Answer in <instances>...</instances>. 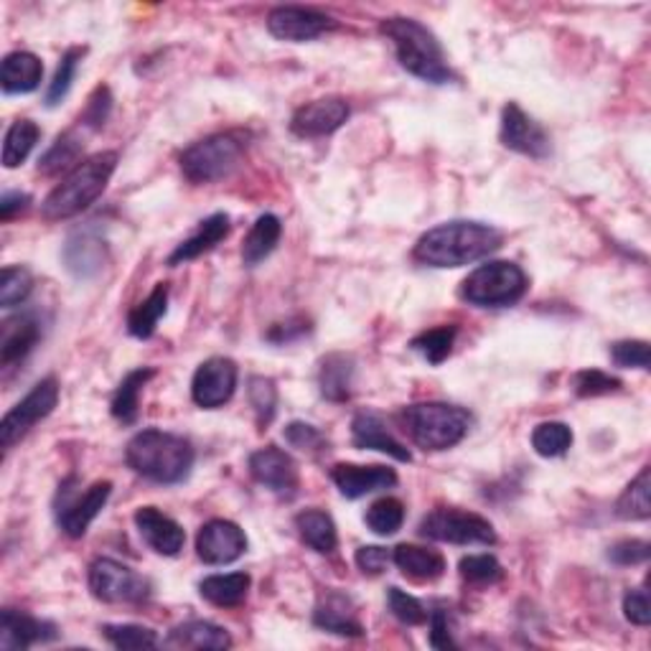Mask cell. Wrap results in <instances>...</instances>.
<instances>
[{
  "mask_svg": "<svg viewBox=\"0 0 651 651\" xmlns=\"http://www.w3.org/2000/svg\"><path fill=\"white\" fill-rule=\"evenodd\" d=\"M382 34L394 44L400 67L417 80L430 84H448L455 76L448 67L443 46L438 44L436 34L425 28L415 19H387L382 21Z\"/></svg>",
  "mask_w": 651,
  "mask_h": 651,
  "instance_id": "277c9868",
  "label": "cell"
},
{
  "mask_svg": "<svg viewBox=\"0 0 651 651\" xmlns=\"http://www.w3.org/2000/svg\"><path fill=\"white\" fill-rule=\"evenodd\" d=\"M38 138H42V130H38L34 120H15L11 130L5 133L3 166L5 168L21 166V163L31 156V151H34Z\"/></svg>",
  "mask_w": 651,
  "mask_h": 651,
  "instance_id": "d590c367",
  "label": "cell"
},
{
  "mask_svg": "<svg viewBox=\"0 0 651 651\" xmlns=\"http://www.w3.org/2000/svg\"><path fill=\"white\" fill-rule=\"evenodd\" d=\"M250 576L247 572H229V576H209L199 583L201 599L220 608H235L250 593Z\"/></svg>",
  "mask_w": 651,
  "mask_h": 651,
  "instance_id": "f546056e",
  "label": "cell"
},
{
  "mask_svg": "<svg viewBox=\"0 0 651 651\" xmlns=\"http://www.w3.org/2000/svg\"><path fill=\"white\" fill-rule=\"evenodd\" d=\"M110 110H113V95L110 90L105 87V84H99V87L92 92L87 107H84L82 113V128H90V130H99L110 118Z\"/></svg>",
  "mask_w": 651,
  "mask_h": 651,
  "instance_id": "681fc988",
  "label": "cell"
},
{
  "mask_svg": "<svg viewBox=\"0 0 651 651\" xmlns=\"http://www.w3.org/2000/svg\"><path fill=\"white\" fill-rule=\"evenodd\" d=\"M331 482L346 499H362V496L392 488L398 484V474L387 466H356V463H336L331 469Z\"/></svg>",
  "mask_w": 651,
  "mask_h": 651,
  "instance_id": "d6986e66",
  "label": "cell"
},
{
  "mask_svg": "<svg viewBox=\"0 0 651 651\" xmlns=\"http://www.w3.org/2000/svg\"><path fill=\"white\" fill-rule=\"evenodd\" d=\"M57 637L59 631L51 622L19 614L13 608H5L0 614V649L3 651H23L34 644H46V641H54Z\"/></svg>",
  "mask_w": 651,
  "mask_h": 651,
  "instance_id": "e0dca14e",
  "label": "cell"
},
{
  "mask_svg": "<svg viewBox=\"0 0 651 651\" xmlns=\"http://www.w3.org/2000/svg\"><path fill=\"white\" fill-rule=\"evenodd\" d=\"M611 359L624 369H649V344L647 341H616L611 346Z\"/></svg>",
  "mask_w": 651,
  "mask_h": 651,
  "instance_id": "c3c4849f",
  "label": "cell"
},
{
  "mask_svg": "<svg viewBox=\"0 0 651 651\" xmlns=\"http://www.w3.org/2000/svg\"><path fill=\"white\" fill-rule=\"evenodd\" d=\"M57 402L59 382L54 377L42 379L0 423V446H3V451H11L21 438H26L36 428V423L46 421L57 407Z\"/></svg>",
  "mask_w": 651,
  "mask_h": 651,
  "instance_id": "30bf717a",
  "label": "cell"
},
{
  "mask_svg": "<svg viewBox=\"0 0 651 651\" xmlns=\"http://www.w3.org/2000/svg\"><path fill=\"white\" fill-rule=\"evenodd\" d=\"M247 553V537L229 519H212L197 534V555L206 565H229Z\"/></svg>",
  "mask_w": 651,
  "mask_h": 651,
  "instance_id": "5bb4252c",
  "label": "cell"
},
{
  "mask_svg": "<svg viewBox=\"0 0 651 651\" xmlns=\"http://www.w3.org/2000/svg\"><path fill=\"white\" fill-rule=\"evenodd\" d=\"M250 474L260 486L273 494L291 496L298 488V466L281 448L268 446L250 455Z\"/></svg>",
  "mask_w": 651,
  "mask_h": 651,
  "instance_id": "2e32d148",
  "label": "cell"
},
{
  "mask_svg": "<svg viewBox=\"0 0 651 651\" xmlns=\"http://www.w3.org/2000/svg\"><path fill=\"white\" fill-rule=\"evenodd\" d=\"M84 57V49H69L64 57H61L59 67H57V74H54V80L49 84V90H46V107H57L61 99L69 95V90H72V82H74V74H76V67H80V61Z\"/></svg>",
  "mask_w": 651,
  "mask_h": 651,
  "instance_id": "b9f144b4",
  "label": "cell"
},
{
  "mask_svg": "<svg viewBox=\"0 0 651 651\" xmlns=\"http://www.w3.org/2000/svg\"><path fill=\"white\" fill-rule=\"evenodd\" d=\"M390 563H392V553L384 547L369 545V547L356 549V565H359L364 576H382Z\"/></svg>",
  "mask_w": 651,
  "mask_h": 651,
  "instance_id": "f5cc1de1",
  "label": "cell"
},
{
  "mask_svg": "<svg viewBox=\"0 0 651 651\" xmlns=\"http://www.w3.org/2000/svg\"><path fill=\"white\" fill-rule=\"evenodd\" d=\"M313 624L323 631L336 634V637H362L364 634L352 599L336 591H329L319 601V606L313 611Z\"/></svg>",
  "mask_w": 651,
  "mask_h": 651,
  "instance_id": "603a6c76",
  "label": "cell"
},
{
  "mask_svg": "<svg viewBox=\"0 0 651 651\" xmlns=\"http://www.w3.org/2000/svg\"><path fill=\"white\" fill-rule=\"evenodd\" d=\"M84 151V141L76 130H67L61 133L49 151L38 158V174L44 176H57L61 170H69L80 161Z\"/></svg>",
  "mask_w": 651,
  "mask_h": 651,
  "instance_id": "e575fe53",
  "label": "cell"
},
{
  "mask_svg": "<svg viewBox=\"0 0 651 651\" xmlns=\"http://www.w3.org/2000/svg\"><path fill=\"white\" fill-rule=\"evenodd\" d=\"M455 333L459 329L455 326H440V329H430V331H423L421 336H415L410 341V346H413V352L423 354V359H428L430 364H443L448 356L453 352V344H455Z\"/></svg>",
  "mask_w": 651,
  "mask_h": 651,
  "instance_id": "8d00e7d4",
  "label": "cell"
},
{
  "mask_svg": "<svg viewBox=\"0 0 651 651\" xmlns=\"http://www.w3.org/2000/svg\"><path fill=\"white\" fill-rule=\"evenodd\" d=\"M296 526L300 532V540L306 542L308 547L316 549L321 555L336 553L339 547V534L333 519L321 509H306L296 517Z\"/></svg>",
  "mask_w": 651,
  "mask_h": 651,
  "instance_id": "1f68e13d",
  "label": "cell"
},
{
  "mask_svg": "<svg viewBox=\"0 0 651 651\" xmlns=\"http://www.w3.org/2000/svg\"><path fill=\"white\" fill-rule=\"evenodd\" d=\"M572 387H576L578 398H601V394L622 390V379L611 377L601 369H583L572 377Z\"/></svg>",
  "mask_w": 651,
  "mask_h": 651,
  "instance_id": "7dc6e473",
  "label": "cell"
},
{
  "mask_svg": "<svg viewBox=\"0 0 651 651\" xmlns=\"http://www.w3.org/2000/svg\"><path fill=\"white\" fill-rule=\"evenodd\" d=\"M387 606H390V614L398 618V622L407 624V626H423L428 622V611L415 595H410L400 588H390L387 591Z\"/></svg>",
  "mask_w": 651,
  "mask_h": 651,
  "instance_id": "bcb514c9",
  "label": "cell"
},
{
  "mask_svg": "<svg viewBox=\"0 0 651 651\" xmlns=\"http://www.w3.org/2000/svg\"><path fill=\"white\" fill-rule=\"evenodd\" d=\"M153 377H156V369L143 367V369H133L126 379H122L110 405L115 421L126 425H133L138 421V413H141V392Z\"/></svg>",
  "mask_w": 651,
  "mask_h": 651,
  "instance_id": "4dcf8cb0",
  "label": "cell"
},
{
  "mask_svg": "<svg viewBox=\"0 0 651 651\" xmlns=\"http://www.w3.org/2000/svg\"><path fill=\"white\" fill-rule=\"evenodd\" d=\"M42 333V323H38L34 313H21L3 321V329H0V364L8 369L26 359L34 352Z\"/></svg>",
  "mask_w": 651,
  "mask_h": 651,
  "instance_id": "7402d4cb",
  "label": "cell"
},
{
  "mask_svg": "<svg viewBox=\"0 0 651 651\" xmlns=\"http://www.w3.org/2000/svg\"><path fill=\"white\" fill-rule=\"evenodd\" d=\"M103 637L120 651H135V649H156L158 634L145 626L135 624H105Z\"/></svg>",
  "mask_w": 651,
  "mask_h": 651,
  "instance_id": "ab89813d",
  "label": "cell"
},
{
  "mask_svg": "<svg viewBox=\"0 0 651 651\" xmlns=\"http://www.w3.org/2000/svg\"><path fill=\"white\" fill-rule=\"evenodd\" d=\"M352 440L356 448H364V451L387 453L400 463L413 461V453L392 436L382 417L371 413V410H364V413H359L352 421Z\"/></svg>",
  "mask_w": 651,
  "mask_h": 651,
  "instance_id": "44dd1931",
  "label": "cell"
},
{
  "mask_svg": "<svg viewBox=\"0 0 651 651\" xmlns=\"http://www.w3.org/2000/svg\"><path fill=\"white\" fill-rule=\"evenodd\" d=\"M572 446V430L565 423H542L532 433V448L542 459H557Z\"/></svg>",
  "mask_w": 651,
  "mask_h": 651,
  "instance_id": "60d3db41",
  "label": "cell"
},
{
  "mask_svg": "<svg viewBox=\"0 0 651 651\" xmlns=\"http://www.w3.org/2000/svg\"><path fill=\"white\" fill-rule=\"evenodd\" d=\"M649 555H651V547L644 540H624L608 549V560L616 565H624V568L626 565L647 563Z\"/></svg>",
  "mask_w": 651,
  "mask_h": 651,
  "instance_id": "816d5d0a",
  "label": "cell"
},
{
  "mask_svg": "<svg viewBox=\"0 0 651 651\" xmlns=\"http://www.w3.org/2000/svg\"><path fill=\"white\" fill-rule=\"evenodd\" d=\"M459 570H461V578L469 580V583H474V585H494L504 578L501 563L496 560L494 555H469V557H463Z\"/></svg>",
  "mask_w": 651,
  "mask_h": 651,
  "instance_id": "ee69618b",
  "label": "cell"
},
{
  "mask_svg": "<svg viewBox=\"0 0 651 651\" xmlns=\"http://www.w3.org/2000/svg\"><path fill=\"white\" fill-rule=\"evenodd\" d=\"M283 436H285V440H288V443L293 448H298V451L319 453V451H323V448H326L323 433L319 428H313V425L300 423V421L291 423L288 428L283 430Z\"/></svg>",
  "mask_w": 651,
  "mask_h": 651,
  "instance_id": "f907efd6",
  "label": "cell"
},
{
  "mask_svg": "<svg viewBox=\"0 0 651 651\" xmlns=\"http://www.w3.org/2000/svg\"><path fill=\"white\" fill-rule=\"evenodd\" d=\"M105 242L92 232H74L64 247V265L80 281L95 277L105 265Z\"/></svg>",
  "mask_w": 651,
  "mask_h": 651,
  "instance_id": "cb8c5ba5",
  "label": "cell"
},
{
  "mask_svg": "<svg viewBox=\"0 0 651 651\" xmlns=\"http://www.w3.org/2000/svg\"><path fill=\"white\" fill-rule=\"evenodd\" d=\"M90 591L103 603H143L151 599V580L128 565L99 557L90 568Z\"/></svg>",
  "mask_w": 651,
  "mask_h": 651,
  "instance_id": "9c48e42d",
  "label": "cell"
},
{
  "mask_svg": "<svg viewBox=\"0 0 651 651\" xmlns=\"http://www.w3.org/2000/svg\"><path fill=\"white\" fill-rule=\"evenodd\" d=\"M504 235L482 222H448L417 239L413 258L428 268H463L496 252Z\"/></svg>",
  "mask_w": 651,
  "mask_h": 651,
  "instance_id": "6da1fadb",
  "label": "cell"
},
{
  "mask_svg": "<svg viewBox=\"0 0 651 651\" xmlns=\"http://www.w3.org/2000/svg\"><path fill=\"white\" fill-rule=\"evenodd\" d=\"M336 26L339 23L331 15L300 5H277L268 15L270 34L291 44L313 42V38L323 36L326 31H333Z\"/></svg>",
  "mask_w": 651,
  "mask_h": 651,
  "instance_id": "8fae6325",
  "label": "cell"
},
{
  "mask_svg": "<svg viewBox=\"0 0 651 651\" xmlns=\"http://www.w3.org/2000/svg\"><path fill=\"white\" fill-rule=\"evenodd\" d=\"M364 522H367L369 530L379 534V537H390V534L398 532L402 522H405V504H402L400 499H394V496L377 499L367 509Z\"/></svg>",
  "mask_w": 651,
  "mask_h": 651,
  "instance_id": "f35d334b",
  "label": "cell"
},
{
  "mask_svg": "<svg viewBox=\"0 0 651 651\" xmlns=\"http://www.w3.org/2000/svg\"><path fill=\"white\" fill-rule=\"evenodd\" d=\"M128 466L156 484H181L193 469V448L166 430H141L126 448Z\"/></svg>",
  "mask_w": 651,
  "mask_h": 651,
  "instance_id": "7a4b0ae2",
  "label": "cell"
},
{
  "mask_svg": "<svg viewBox=\"0 0 651 651\" xmlns=\"http://www.w3.org/2000/svg\"><path fill=\"white\" fill-rule=\"evenodd\" d=\"M354 359L348 354H329L321 362L319 387L321 394L331 402H346L352 398Z\"/></svg>",
  "mask_w": 651,
  "mask_h": 651,
  "instance_id": "f1b7e54d",
  "label": "cell"
},
{
  "mask_svg": "<svg viewBox=\"0 0 651 651\" xmlns=\"http://www.w3.org/2000/svg\"><path fill=\"white\" fill-rule=\"evenodd\" d=\"M135 526L141 532V537L149 542L151 549H156L158 555L166 557H176L184 549L186 542V532L184 526L170 519L168 514H163L156 507H143L135 511Z\"/></svg>",
  "mask_w": 651,
  "mask_h": 651,
  "instance_id": "ffe728a7",
  "label": "cell"
},
{
  "mask_svg": "<svg viewBox=\"0 0 651 651\" xmlns=\"http://www.w3.org/2000/svg\"><path fill=\"white\" fill-rule=\"evenodd\" d=\"M428 618H430V647L433 649H455L446 611H440V608L433 611Z\"/></svg>",
  "mask_w": 651,
  "mask_h": 651,
  "instance_id": "11a10c76",
  "label": "cell"
},
{
  "mask_svg": "<svg viewBox=\"0 0 651 651\" xmlns=\"http://www.w3.org/2000/svg\"><path fill=\"white\" fill-rule=\"evenodd\" d=\"M421 534L448 545H494V524L474 511H461L451 507L433 509L421 522Z\"/></svg>",
  "mask_w": 651,
  "mask_h": 651,
  "instance_id": "ba28073f",
  "label": "cell"
},
{
  "mask_svg": "<svg viewBox=\"0 0 651 651\" xmlns=\"http://www.w3.org/2000/svg\"><path fill=\"white\" fill-rule=\"evenodd\" d=\"M624 614L631 624L637 626L651 624V606H649L647 588H637V591H629L624 595Z\"/></svg>",
  "mask_w": 651,
  "mask_h": 651,
  "instance_id": "db71d44e",
  "label": "cell"
},
{
  "mask_svg": "<svg viewBox=\"0 0 651 651\" xmlns=\"http://www.w3.org/2000/svg\"><path fill=\"white\" fill-rule=\"evenodd\" d=\"M168 311V285L158 283L156 288L143 304H138L133 311L128 313V331L135 339H151L156 333L158 321Z\"/></svg>",
  "mask_w": 651,
  "mask_h": 651,
  "instance_id": "836d02e7",
  "label": "cell"
},
{
  "mask_svg": "<svg viewBox=\"0 0 651 651\" xmlns=\"http://www.w3.org/2000/svg\"><path fill=\"white\" fill-rule=\"evenodd\" d=\"M31 291H34V277H31L26 268H3V275H0V306H21L31 296Z\"/></svg>",
  "mask_w": 651,
  "mask_h": 651,
  "instance_id": "7bdbcfd3",
  "label": "cell"
},
{
  "mask_svg": "<svg viewBox=\"0 0 651 651\" xmlns=\"http://www.w3.org/2000/svg\"><path fill=\"white\" fill-rule=\"evenodd\" d=\"M247 138L242 133H214L189 145L181 153V170L191 184H214L227 178L245 156Z\"/></svg>",
  "mask_w": 651,
  "mask_h": 651,
  "instance_id": "8992f818",
  "label": "cell"
},
{
  "mask_svg": "<svg viewBox=\"0 0 651 651\" xmlns=\"http://www.w3.org/2000/svg\"><path fill=\"white\" fill-rule=\"evenodd\" d=\"M118 168V153L103 151L97 156L87 158L84 163L69 170L64 181L54 189L42 204V216L46 222H61L69 216H76L84 209H90L95 201L103 197V191L110 184V178Z\"/></svg>",
  "mask_w": 651,
  "mask_h": 651,
  "instance_id": "3957f363",
  "label": "cell"
},
{
  "mask_svg": "<svg viewBox=\"0 0 651 651\" xmlns=\"http://www.w3.org/2000/svg\"><path fill=\"white\" fill-rule=\"evenodd\" d=\"M407 436L423 451H448L459 446L471 428V413L446 402H421L400 413Z\"/></svg>",
  "mask_w": 651,
  "mask_h": 651,
  "instance_id": "5b68a950",
  "label": "cell"
},
{
  "mask_svg": "<svg viewBox=\"0 0 651 651\" xmlns=\"http://www.w3.org/2000/svg\"><path fill=\"white\" fill-rule=\"evenodd\" d=\"M501 143L509 151L537 161L547 158L549 151H553L545 128L534 122L517 103H509L501 113Z\"/></svg>",
  "mask_w": 651,
  "mask_h": 651,
  "instance_id": "4fadbf2b",
  "label": "cell"
},
{
  "mask_svg": "<svg viewBox=\"0 0 651 651\" xmlns=\"http://www.w3.org/2000/svg\"><path fill=\"white\" fill-rule=\"evenodd\" d=\"M237 390V364L227 356H212L197 369L191 382V398L199 407L216 410L232 400Z\"/></svg>",
  "mask_w": 651,
  "mask_h": 651,
  "instance_id": "7c38bea8",
  "label": "cell"
},
{
  "mask_svg": "<svg viewBox=\"0 0 651 651\" xmlns=\"http://www.w3.org/2000/svg\"><path fill=\"white\" fill-rule=\"evenodd\" d=\"M392 563L402 570V576L413 580H438L446 572V557L438 549L398 545L392 549Z\"/></svg>",
  "mask_w": 651,
  "mask_h": 651,
  "instance_id": "4316f807",
  "label": "cell"
},
{
  "mask_svg": "<svg viewBox=\"0 0 651 651\" xmlns=\"http://www.w3.org/2000/svg\"><path fill=\"white\" fill-rule=\"evenodd\" d=\"M168 644L178 649L220 651L232 647V637L227 629L212 622H186L168 634Z\"/></svg>",
  "mask_w": 651,
  "mask_h": 651,
  "instance_id": "83f0119b",
  "label": "cell"
},
{
  "mask_svg": "<svg viewBox=\"0 0 651 651\" xmlns=\"http://www.w3.org/2000/svg\"><path fill=\"white\" fill-rule=\"evenodd\" d=\"M247 398H250V405L258 415V423L265 428V425L275 417L277 407V390L275 382L268 377H252L250 384H247Z\"/></svg>",
  "mask_w": 651,
  "mask_h": 651,
  "instance_id": "f6af8a7d",
  "label": "cell"
},
{
  "mask_svg": "<svg viewBox=\"0 0 651 651\" xmlns=\"http://www.w3.org/2000/svg\"><path fill=\"white\" fill-rule=\"evenodd\" d=\"M110 494H113L110 482H97V484H92L82 496L61 504V509L57 511V522L61 526V532L72 540L82 537V534L87 532V526L95 522L99 511L105 509Z\"/></svg>",
  "mask_w": 651,
  "mask_h": 651,
  "instance_id": "ac0fdd59",
  "label": "cell"
},
{
  "mask_svg": "<svg viewBox=\"0 0 651 651\" xmlns=\"http://www.w3.org/2000/svg\"><path fill=\"white\" fill-rule=\"evenodd\" d=\"M616 514L629 522H639V519H649L651 501H649V469H641V474L626 486V492L618 496Z\"/></svg>",
  "mask_w": 651,
  "mask_h": 651,
  "instance_id": "74e56055",
  "label": "cell"
},
{
  "mask_svg": "<svg viewBox=\"0 0 651 651\" xmlns=\"http://www.w3.org/2000/svg\"><path fill=\"white\" fill-rule=\"evenodd\" d=\"M44 64L36 54L13 51L3 59L0 67V84L5 95H28L42 84Z\"/></svg>",
  "mask_w": 651,
  "mask_h": 651,
  "instance_id": "484cf974",
  "label": "cell"
},
{
  "mask_svg": "<svg viewBox=\"0 0 651 651\" xmlns=\"http://www.w3.org/2000/svg\"><path fill=\"white\" fill-rule=\"evenodd\" d=\"M281 235H283V224L275 214L258 216V222L252 224V229L247 232V237L242 242L245 265L255 268L258 262L265 260L268 255L275 250L277 242H281Z\"/></svg>",
  "mask_w": 651,
  "mask_h": 651,
  "instance_id": "d6a6232c",
  "label": "cell"
},
{
  "mask_svg": "<svg viewBox=\"0 0 651 651\" xmlns=\"http://www.w3.org/2000/svg\"><path fill=\"white\" fill-rule=\"evenodd\" d=\"M229 229H232V224H229L227 214L220 212V214L206 216V220L199 224V229L193 232L189 239H184V242L178 245L174 252H170L168 265L176 268V265H181V262L197 260V258H201V255H206L209 250H214L222 239H227Z\"/></svg>",
  "mask_w": 651,
  "mask_h": 651,
  "instance_id": "d4e9b609",
  "label": "cell"
},
{
  "mask_svg": "<svg viewBox=\"0 0 651 651\" xmlns=\"http://www.w3.org/2000/svg\"><path fill=\"white\" fill-rule=\"evenodd\" d=\"M524 270L507 260H494L476 268L461 285V298L478 308H509L526 293Z\"/></svg>",
  "mask_w": 651,
  "mask_h": 651,
  "instance_id": "52a82bcc",
  "label": "cell"
},
{
  "mask_svg": "<svg viewBox=\"0 0 651 651\" xmlns=\"http://www.w3.org/2000/svg\"><path fill=\"white\" fill-rule=\"evenodd\" d=\"M31 204V197L28 193H21V191H5L3 199H0V220L8 222L13 220L15 214L23 212Z\"/></svg>",
  "mask_w": 651,
  "mask_h": 651,
  "instance_id": "9f6ffc18",
  "label": "cell"
},
{
  "mask_svg": "<svg viewBox=\"0 0 651 651\" xmlns=\"http://www.w3.org/2000/svg\"><path fill=\"white\" fill-rule=\"evenodd\" d=\"M352 115V107L344 97H321L300 107L293 115L291 130L298 138H323L336 133Z\"/></svg>",
  "mask_w": 651,
  "mask_h": 651,
  "instance_id": "9a60e30c",
  "label": "cell"
}]
</instances>
